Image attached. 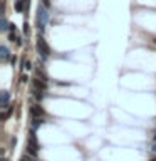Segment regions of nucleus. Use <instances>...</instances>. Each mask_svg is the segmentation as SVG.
I'll return each instance as SVG.
<instances>
[{
    "label": "nucleus",
    "instance_id": "1",
    "mask_svg": "<svg viewBox=\"0 0 156 161\" xmlns=\"http://www.w3.org/2000/svg\"><path fill=\"white\" fill-rule=\"evenodd\" d=\"M47 20H49V13L45 10V5H39V8H37V27H39L41 32H44Z\"/></svg>",
    "mask_w": 156,
    "mask_h": 161
},
{
    "label": "nucleus",
    "instance_id": "2",
    "mask_svg": "<svg viewBox=\"0 0 156 161\" xmlns=\"http://www.w3.org/2000/svg\"><path fill=\"white\" fill-rule=\"evenodd\" d=\"M27 151L30 153V156H37V151H39V144H37V139H35V129H32V131H30V138H29Z\"/></svg>",
    "mask_w": 156,
    "mask_h": 161
},
{
    "label": "nucleus",
    "instance_id": "3",
    "mask_svg": "<svg viewBox=\"0 0 156 161\" xmlns=\"http://www.w3.org/2000/svg\"><path fill=\"white\" fill-rule=\"evenodd\" d=\"M37 52L42 55V59H44V60L50 55V49H49L47 42L42 39V37H39V40H37Z\"/></svg>",
    "mask_w": 156,
    "mask_h": 161
},
{
    "label": "nucleus",
    "instance_id": "4",
    "mask_svg": "<svg viewBox=\"0 0 156 161\" xmlns=\"http://www.w3.org/2000/svg\"><path fill=\"white\" fill-rule=\"evenodd\" d=\"M30 114H32V118H44V109H42V106H39V104H34V106L30 107Z\"/></svg>",
    "mask_w": 156,
    "mask_h": 161
},
{
    "label": "nucleus",
    "instance_id": "5",
    "mask_svg": "<svg viewBox=\"0 0 156 161\" xmlns=\"http://www.w3.org/2000/svg\"><path fill=\"white\" fill-rule=\"evenodd\" d=\"M25 7H29L27 0H19V2H15V10H17V12H24Z\"/></svg>",
    "mask_w": 156,
    "mask_h": 161
},
{
    "label": "nucleus",
    "instance_id": "6",
    "mask_svg": "<svg viewBox=\"0 0 156 161\" xmlns=\"http://www.w3.org/2000/svg\"><path fill=\"white\" fill-rule=\"evenodd\" d=\"M34 87H37V89H41V91H45V87H47V84H45V80H44V79L41 80V77H37V79L34 80Z\"/></svg>",
    "mask_w": 156,
    "mask_h": 161
},
{
    "label": "nucleus",
    "instance_id": "7",
    "mask_svg": "<svg viewBox=\"0 0 156 161\" xmlns=\"http://www.w3.org/2000/svg\"><path fill=\"white\" fill-rule=\"evenodd\" d=\"M8 97H10L8 92H7V91H3V92H2V109L8 107Z\"/></svg>",
    "mask_w": 156,
    "mask_h": 161
},
{
    "label": "nucleus",
    "instance_id": "8",
    "mask_svg": "<svg viewBox=\"0 0 156 161\" xmlns=\"http://www.w3.org/2000/svg\"><path fill=\"white\" fill-rule=\"evenodd\" d=\"M32 92H34V97L37 101H42V97H44V91L37 89V87H34V91H32Z\"/></svg>",
    "mask_w": 156,
    "mask_h": 161
},
{
    "label": "nucleus",
    "instance_id": "9",
    "mask_svg": "<svg viewBox=\"0 0 156 161\" xmlns=\"http://www.w3.org/2000/svg\"><path fill=\"white\" fill-rule=\"evenodd\" d=\"M42 123H44V119H42V118H32V129H37Z\"/></svg>",
    "mask_w": 156,
    "mask_h": 161
},
{
    "label": "nucleus",
    "instance_id": "10",
    "mask_svg": "<svg viewBox=\"0 0 156 161\" xmlns=\"http://www.w3.org/2000/svg\"><path fill=\"white\" fill-rule=\"evenodd\" d=\"M0 52H2V54H0V55H2V60H7L8 59V50H7V47H5V46L0 47Z\"/></svg>",
    "mask_w": 156,
    "mask_h": 161
},
{
    "label": "nucleus",
    "instance_id": "11",
    "mask_svg": "<svg viewBox=\"0 0 156 161\" xmlns=\"http://www.w3.org/2000/svg\"><path fill=\"white\" fill-rule=\"evenodd\" d=\"M8 27H10V25H8V24H7V20H5V19H2V27H0V29H2L3 32H5V30H7Z\"/></svg>",
    "mask_w": 156,
    "mask_h": 161
},
{
    "label": "nucleus",
    "instance_id": "12",
    "mask_svg": "<svg viewBox=\"0 0 156 161\" xmlns=\"http://www.w3.org/2000/svg\"><path fill=\"white\" fill-rule=\"evenodd\" d=\"M22 69H30V62L29 60H22Z\"/></svg>",
    "mask_w": 156,
    "mask_h": 161
},
{
    "label": "nucleus",
    "instance_id": "13",
    "mask_svg": "<svg viewBox=\"0 0 156 161\" xmlns=\"http://www.w3.org/2000/svg\"><path fill=\"white\" fill-rule=\"evenodd\" d=\"M24 32H25V34H29V24H27V22L24 24Z\"/></svg>",
    "mask_w": 156,
    "mask_h": 161
},
{
    "label": "nucleus",
    "instance_id": "14",
    "mask_svg": "<svg viewBox=\"0 0 156 161\" xmlns=\"http://www.w3.org/2000/svg\"><path fill=\"white\" fill-rule=\"evenodd\" d=\"M151 153H155V154H156V141H155V144L151 146Z\"/></svg>",
    "mask_w": 156,
    "mask_h": 161
},
{
    "label": "nucleus",
    "instance_id": "15",
    "mask_svg": "<svg viewBox=\"0 0 156 161\" xmlns=\"http://www.w3.org/2000/svg\"><path fill=\"white\" fill-rule=\"evenodd\" d=\"M20 161H30V158H29V156H24V158H22Z\"/></svg>",
    "mask_w": 156,
    "mask_h": 161
},
{
    "label": "nucleus",
    "instance_id": "16",
    "mask_svg": "<svg viewBox=\"0 0 156 161\" xmlns=\"http://www.w3.org/2000/svg\"><path fill=\"white\" fill-rule=\"evenodd\" d=\"M151 161H156V158H153V160H151Z\"/></svg>",
    "mask_w": 156,
    "mask_h": 161
},
{
    "label": "nucleus",
    "instance_id": "17",
    "mask_svg": "<svg viewBox=\"0 0 156 161\" xmlns=\"http://www.w3.org/2000/svg\"><path fill=\"white\" fill-rule=\"evenodd\" d=\"M155 141H156V134H155Z\"/></svg>",
    "mask_w": 156,
    "mask_h": 161
},
{
    "label": "nucleus",
    "instance_id": "18",
    "mask_svg": "<svg viewBox=\"0 0 156 161\" xmlns=\"http://www.w3.org/2000/svg\"><path fill=\"white\" fill-rule=\"evenodd\" d=\"M155 44H156V39H155Z\"/></svg>",
    "mask_w": 156,
    "mask_h": 161
},
{
    "label": "nucleus",
    "instance_id": "19",
    "mask_svg": "<svg viewBox=\"0 0 156 161\" xmlns=\"http://www.w3.org/2000/svg\"><path fill=\"white\" fill-rule=\"evenodd\" d=\"M15 2H19V0H15Z\"/></svg>",
    "mask_w": 156,
    "mask_h": 161
}]
</instances>
